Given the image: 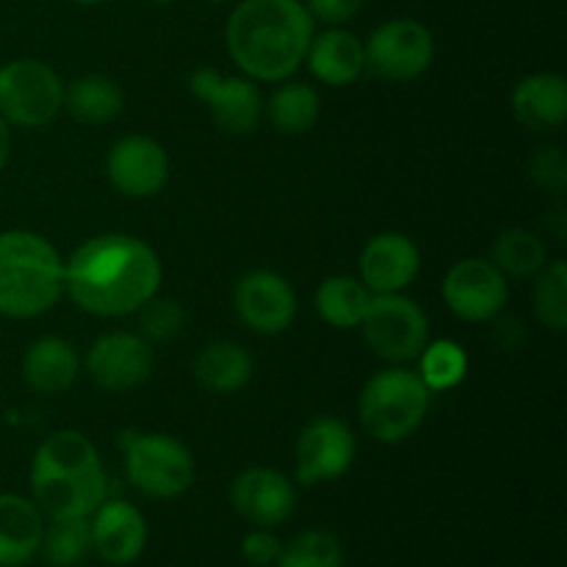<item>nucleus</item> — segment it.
<instances>
[{
  "instance_id": "f257e3e1",
  "label": "nucleus",
  "mask_w": 567,
  "mask_h": 567,
  "mask_svg": "<svg viewBox=\"0 0 567 567\" xmlns=\"http://www.w3.org/2000/svg\"><path fill=\"white\" fill-rule=\"evenodd\" d=\"M164 266L147 241L127 233H103L64 260V293L86 313L122 319L158 293Z\"/></svg>"
},
{
  "instance_id": "f03ea898",
  "label": "nucleus",
  "mask_w": 567,
  "mask_h": 567,
  "mask_svg": "<svg viewBox=\"0 0 567 567\" xmlns=\"http://www.w3.org/2000/svg\"><path fill=\"white\" fill-rule=\"evenodd\" d=\"M313 25L302 0H241L227 17V53L252 81H288L308 55Z\"/></svg>"
},
{
  "instance_id": "7ed1b4c3",
  "label": "nucleus",
  "mask_w": 567,
  "mask_h": 567,
  "mask_svg": "<svg viewBox=\"0 0 567 567\" xmlns=\"http://www.w3.org/2000/svg\"><path fill=\"white\" fill-rule=\"evenodd\" d=\"M33 504L50 520L89 518L105 502L103 460L83 432L59 430L39 443L31 460Z\"/></svg>"
},
{
  "instance_id": "20e7f679",
  "label": "nucleus",
  "mask_w": 567,
  "mask_h": 567,
  "mask_svg": "<svg viewBox=\"0 0 567 567\" xmlns=\"http://www.w3.org/2000/svg\"><path fill=\"white\" fill-rule=\"evenodd\" d=\"M64 293V260L44 236L0 233V316L37 319Z\"/></svg>"
},
{
  "instance_id": "39448f33",
  "label": "nucleus",
  "mask_w": 567,
  "mask_h": 567,
  "mask_svg": "<svg viewBox=\"0 0 567 567\" xmlns=\"http://www.w3.org/2000/svg\"><path fill=\"white\" fill-rule=\"evenodd\" d=\"M430 388L419 371L393 365L377 371L360 391L358 415L363 430L377 443H402L424 424L430 410Z\"/></svg>"
},
{
  "instance_id": "423d86ee",
  "label": "nucleus",
  "mask_w": 567,
  "mask_h": 567,
  "mask_svg": "<svg viewBox=\"0 0 567 567\" xmlns=\"http://www.w3.org/2000/svg\"><path fill=\"white\" fill-rule=\"evenodd\" d=\"M120 437L127 482L142 496L172 502L192 491L197 480V463L177 437L164 432H127Z\"/></svg>"
},
{
  "instance_id": "0eeeda50",
  "label": "nucleus",
  "mask_w": 567,
  "mask_h": 567,
  "mask_svg": "<svg viewBox=\"0 0 567 567\" xmlns=\"http://www.w3.org/2000/svg\"><path fill=\"white\" fill-rule=\"evenodd\" d=\"M64 109V83L39 59L0 66V116L14 127H44Z\"/></svg>"
},
{
  "instance_id": "6e6552de",
  "label": "nucleus",
  "mask_w": 567,
  "mask_h": 567,
  "mask_svg": "<svg viewBox=\"0 0 567 567\" xmlns=\"http://www.w3.org/2000/svg\"><path fill=\"white\" fill-rule=\"evenodd\" d=\"M360 330L371 352L393 365L419 360L430 343V319L424 308L404 293H374Z\"/></svg>"
},
{
  "instance_id": "1a4fd4ad",
  "label": "nucleus",
  "mask_w": 567,
  "mask_h": 567,
  "mask_svg": "<svg viewBox=\"0 0 567 567\" xmlns=\"http://www.w3.org/2000/svg\"><path fill=\"white\" fill-rule=\"evenodd\" d=\"M363 44L365 70L393 83L424 75L435 61V37L424 22L410 20V17L382 22Z\"/></svg>"
},
{
  "instance_id": "9d476101",
  "label": "nucleus",
  "mask_w": 567,
  "mask_h": 567,
  "mask_svg": "<svg viewBox=\"0 0 567 567\" xmlns=\"http://www.w3.org/2000/svg\"><path fill=\"white\" fill-rule=\"evenodd\" d=\"M354 454H358V441L347 421L336 415H316L297 437L293 476L302 487L336 482L352 468Z\"/></svg>"
},
{
  "instance_id": "9b49d317",
  "label": "nucleus",
  "mask_w": 567,
  "mask_h": 567,
  "mask_svg": "<svg viewBox=\"0 0 567 567\" xmlns=\"http://www.w3.org/2000/svg\"><path fill=\"white\" fill-rule=\"evenodd\" d=\"M188 89L199 103H205L210 120L233 136L252 133L264 116L258 81L247 75H225L214 66H199L188 78Z\"/></svg>"
},
{
  "instance_id": "f8f14e48",
  "label": "nucleus",
  "mask_w": 567,
  "mask_h": 567,
  "mask_svg": "<svg viewBox=\"0 0 567 567\" xmlns=\"http://www.w3.org/2000/svg\"><path fill=\"white\" fill-rule=\"evenodd\" d=\"M441 293L457 319L482 324L502 316L509 299V282L491 260L465 258L446 271Z\"/></svg>"
},
{
  "instance_id": "ddd939ff",
  "label": "nucleus",
  "mask_w": 567,
  "mask_h": 567,
  "mask_svg": "<svg viewBox=\"0 0 567 567\" xmlns=\"http://www.w3.org/2000/svg\"><path fill=\"white\" fill-rule=\"evenodd\" d=\"M89 380L111 393L136 391L153 377L155 354L136 332H105L89 347L83 360Z\"/></svg>"
},
{
  "instance_id": "4468645a",
  "label": "nucleus",
  "mask_w": 567,
  "mask_h": 567,
  "mask_svg": "<svg viewBox=\"0 0 567 567\" xmlns=\"http://www.w3.org/2000/svg\"><path fill=\"white\" fill-rule=\"evenodd\" d=\"M236 313L258 336H280L297 319V293L291 282L269 269L247 271L233 291Z\"/></svg>"
},
{
  "instance_id": "2eb2a0df",
  "label": "nucleus",
  "mask_w": 567,
  "mask_h": 567,
  "mask_svg": "<svg viewBox=\"0 0 567 567\" xmlns=\"http://www.w3.org/2000/svg\"><path fill=\"white\" fill-rule=\"evenodd\" d=\"M105 172L120 194L131 199H150L169 183V155L161 142L133 133L111 144Z\"/></svg>"
},
{
  "instance_id": "dca6fc26",
  "label": "nucleus",
  "mask_w": 567,
  "mask_h": 567,
  "mask_svg": "<svg viewBox=\"0 0 567 567\" xmlns=\"http://www.w3.org/2000/svg\"><path fill=\"white\" fill-rule=\"evenodd\" d=\"M230 504L252 526L275 529L297 509V487L280 471L255 465L230 482Z\"/></svg>"
},
{
  "instance_id": "f3484780",
  "label": "nucleus",
  "mask_w": 567,
  "mask_h": 567,
  "mask_svg": "<svg viewBox=\"0 0 567 567\" xmlns=\"http://www.w3.org/2000/svg\"><path fill=\"white\" fill-rule=\"evenodd\" d=\"M92 548L105 565L131 567L144 554L150 540V526L142 509L122 498H105L92 515Z\"/></svg>"
},
{
  "instance_id": "a211bd4d",
  "label": "nucleus",
  "mask_w": 567,
  "mask_h": 567,
  "mask_svg": "<svg viewBox=\"0 0 567 567\" xmlns=\"http://www.w3.org/2000/svg\"><path fill=\"white\" fill-rule=\"evenodd\" d=\"M358 266L371 293H402L419 277L421 252L404 233H380L365 244Z\"/></svg>"
},
{
  "instance_id": "6ab92c4d",
  "label": "nucleus",
  "mask_w": 567,
  "mask_h": 567,
  "mask_svg": "<svg viewBox=\"0 0 567 567\" xmlns=\"http://www.w3.org/2000/svg\"><path fill=\"white\" fill-rule=\"evenodd\" d=\"M305 61L324 86H352L365 72V44L347 28H327L324 33H313Z\"/></svg>"
},
{
  "instance_id": "aec40b11",
  "label": "nucleus",
  "mask_w": 567,
  "mask_h": 567,
  "mask_svg": "<svg viewBox=\"0 0 567 567\" xmlns=\"http://www.w3.org/2000/svg\"><path fill=\"white\" fill-rule=\"evenodd\" d=\"M513 114L537 133L559 131L567 120V83L559 72H535L515 83Z\"/></svg>"
},
{
  "instance_id": "412c9836",
  "label": "nucleus",
  "mask_w": 567,
  "mask_h": 567,
  "mask_svg": "<svg viewBox=\"0 0 567 567\" xmlns=\"http://www.w3.org/2000/svg\"><path fill=\"white\" fill-rule=\"evenodd\" d=\"M44 515L33 498L0 493V567H25L39 557Z\"/></svg>"
},
{
  "instance_id": "4be33fe9",
  "label": "nucleus",
  "mask_w": 567,
  "mask_h": 567,
  "mask_svg": "<svg viewBox=\"0 0 567 567\" xmlns=\"http://www.w3.org/2000/svg\"><path fill=\"white\" fill-rule=\"evenodd\" d=\"M78 371H81V358L66 338L44 336L22 354V380L31 391L44 396L70 391L78 380Z\"/></svg>"
},
{
  "instance_id": "5701e85b",
  "label": "nucleus",
  "mask_w": 567,
  "mask_h": 567,
  "mask_svg": "<svg viewBox=\"0 0 567 567\" xmlns=\"http://www.w3.org/2000/svg\"><path fill=\"white\" fill-rule=\"evenodd\" d=\"M255 360L241 343L214 341L199 349L194 360V380L216 396H233L252 380Z\"/></svg>"
},
{
  "instance_id": "b1692460",
  "label": "nucleus",
  "mask_w": 567,
  "mask_h": 567,
  "mask_svg": "<svg viewBox=\"0 0 567 567\" xmlns=\"http://www.w3.org/2000/svg\"><path fill=\"white\" fill-rule=\"evenodd\" d=\"M64 109L70 111L72 120L83 125H105L114 122L125 109V94L120 83L109 75H81L64 86Z\"/></svg>"
},
{
  "instance_id": "393cba45",
  "label": "nucleus",
  "mask_w": 567,
  "mask_h": 567,
  "mask_svg": "<svg viewBox=\"0 0 567 567\" xmlns=\"http://www.w3.org/2000/svg\"><path fill=\"white\" fill-rule=\"evenodd\" d=\"M374 293L360 282V277L332 275L316 288V313L336 330H354L363 321Z\"/></svg>"
},
{
  "instance_id": "a878e982",
  "label": "nucleus",
  "mask_w": 567,
  "mask_h": 567,
  "mask_svg": "<svg viewBox=\"0 0 567 567\" xmlns=\"http://www.w3.org/2000/svg\"><path fill=\"white\" fill-rule=\"evenodd\" d=\"M271 125L286 136H302L316 127L321 116V97L310 83L286 81L271 92L269 103L264 105Z\"/></svg>"
},
{
  "instance_id": "bb28decb",
  "label": "nucleus",
  "mask_w": 567,
  "mask_h": 567,
  "mask_svg": "<svg viewBox=\"0 0 567 567\" xmlns=\"http://www.w3.org/2000/svg\"><path fill=\"white\" fill-rule=\"evenodd\" d=\"M491 264L513 280L535 277L548 264L546 241L526 227H509L493 241Z\"/></svg>"
},
{
  "instance_id": "cd10ccee",
  "label": "nucleus",
  "mask_w": 567,
  "mask_h": 567,
  "mask_svg": "<svg viewBox=\"0 0 567 567\" xmlns=\"http://www.w3.org/2000/svg\"><path fill=\"white\" fill-rule=\"evenodd\" d=\"M92 526L89 518H61L44 524L39 557L50 567H78L92 554Z\"/></svg>"
},
{
  "instance_id": "c85d7f7f",
  "label": "nucleus",
  "mask_w": 567,
  "mask_h": 567,
  "mask_svg": "<svg viewBox=\"0 0 567 567\" xmlns=\"http://www.w3.org/2000/svg\"><path fill=\"white\" fill-rule=\"evenodd\" d=\"M468 374V354L457 341H430L419 354V377L430 393H443L457 388Z\"/></svg>"
},
{
  "instance_id": "c756f323",
  "label": "nucleus",
  "mask_w": 567,
  "mask_h": 567,
  "mask_svg": "<svg viewBox=\"0 0 567 567\" xmlns=\"http://www.w3.org/2000/svg\"><path fill=\"white\" fill-rule=\"evenodd\" d=\"M537 321L551 332H565L567 327V266L565 260H551L535 275L532 288Z\"/></svg>"
},
{
  "instance_id": "7c9ffc66",
  "label": "nucleus",
  "mask_w": 567,
  "mask_h": 567,
  "mask_svg": "<svg viewBox=\"0 0 567 567\" xmlns=\"http://www.w3.org/2000/svg\"><path fill=\"white\" fill-rule=\"evenodd\" d=\"M347 551L332 532L308 529L286 543L275 567H343Z\"/></svg>"
},
{
  "instance_id": "2f4dec72",
  "label": "nucleus",
  "mask_w": 567,
  "mask_h": 567,
  "mask_svg": "<svg viewBox=\"0 0 567 567\" xmlns=\"http://www.w3.org/2000/svg\"><path fill=\"white\" fill-rule=\"evenodd\" d=\"M136 313L138 330H142L138 336H142L144 341H175L183 332V327H186V310H183V305L177 302V299L158 297V293H155L150 302H144Z\"/></svg>"
},
{
  "instance_id": "473e14b6",
  "label": "nucleus",
  "mask_w": 567,
  "mask_h": 567,
  "mask_svg": "<svg viewBox=\"0 0 567 567\" xmlns=\"http://www.w3.org/2000/svg\"><path fill=\"white\" fill-rule=\"evenodd\" d=\"M529 177L537 188L551 194H563L567 186V158L557 144L537 147L529 158Z\"/></svg>"
},
{
  "instance_id": "72a5a7b5",
  "label": "nucleus",
  "mask_w": 567,
  "mask_h": 567,
  "mask_svg": "<svg viewBox=\"0 0 567 567\" xmlns=\"http://www.w3.org/2000/svg\"><path fill=\"white\" fill-rule=\"evenodd\" d=\"M280 551V537L271 529H264V526H255V529L247 532L241 540V557L247 559L249 567H275Z\"/></svg>"
},
{
  "instance_id": "f704fd0d",
  "label": "nucleus",
  "mask_w": 567,
  "mask_h": 567,
  "mask_svg": "<svg viewBox=\"0 0 567 567\" xmlns=\"http://www.w3.org/2000/svg\"><path fill=\"white\" fill-rule=\"evenodd\" d=\"M363 3L365 0H305L310 17L332 28L352 20V17L363 9Z\"/></svg>"
},
{
  "instance_id": "c9c22d12",
  "label": "nucleus",
  "mask_w": 567,
  "mask_h": 567,
  "mask_svg": "<svg viewBox=\"0 0 567 567\" xmlns=\"http://www.w3.org/2000/svg\"><path fill=\"white\" fill-rule=\"evenodd\" d=\"M9 153H11V131L9 125H6L3 116H0V172H3L6 161H9Z\"/></svg>"
},
{
  "instance_id": "e433bc0d",
  "label": "nucleus",
  "mask_w": 567,
  "mask_h": 567,
  "mask_svg": "<svg viewBox=\"0 0 567 567\" xmlns=\"http://www.w3.org/2000/svg\"><path fill=\"white\" fill-rule=\"evenodd\" d=\"M72 3H78V6H97V3H103V0H72Z\"/></svg>"
},
{
  "instance_id": "4c0bfd02",
  "label": "nucleus",
  "mask_w": 567,
  "mask_h": 567,
  "mask_svg": "<svg viewBox=\"0 0 567 567\" xmlns=\"http://www.w3.org/2000/svg\"><path fill=\"white\" fill-rule=\"evenodd\" d=\"M153 3H158V6H169V3H175V0H153Z\"/></svg>"
},
{
  "instance_id": "58836bf2",
  "label": "nucleus",
  "mask_w": 567,
  "mask_h": 567,
  "mask_svg": "<svg viewBox=\"0 0 567 567\" xmlns=\"http://www.w3.org/2000/svg\"><path fill=\"white\" fill-rule=\"evenodd\" d=\"M205 3H230V0H205Z\"/></svg>"
},
{
  "instance_id": "ea45409f",
  "label": "nucleus",
  "mask_w": 567,
  "mask_h": 567,
  "mask_svg": "<svg viewBox=\"0 0 567 567\" xmlns=\"http://www.w3.org/2000/svg\"><path fill=\"white\" fill-rule=\"evenodd\" d=\"M103 567H122V565H103Z\"/></svg>"
}]
</instances>
